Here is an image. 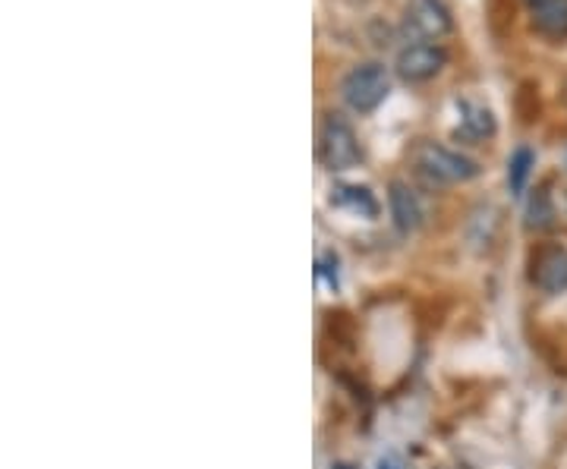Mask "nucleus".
Segmentation results:
<instances>
[{
  "label": "nucleus",
  "mask_w": 567,
  "mask_h": 469,
  "mask_svg": "<svg viewBox=\"0 0 567 469\" xmlns=\"http://www.w3.org/2000/svg\"><path fill=\"white\" fill-rule=\"evenodd\" d=\"M533 29L546 39H567V0H533Z\"/></svg>",
  "instance_id": "8"
},
{
  "label": "nucleus",
  "mask_w": 567,
  "mask_h": 469,
  "mask_svg": "<svg viewBox=\"0 0 567 469\" xmlns=\"http://www.w3.org/2000/svg\"><path fill=\"white\" fill-rule=\"evenodd\" d=\"M445 66H447V51L442 48V44H435V41H416V44H406L404 51L398 54V61H394L398 76H401L404 82H413V85L435 80Z\"/></svg>",
  "instance_id": "5"
},
{
  "label": "nucleus",
  "mask_w": 567,
  "mask_h": 469,
  "mask_svg": "<svg viewBox=\"0 0 567 469\" xmlns=\"http://www.w3.org/2000/svg\"><path fill=\"white\" fill-rule=\"evenodd\" d=\"M533 167H536V155H533V148L520 145V148L511 155V161H507V186H511V192H514V196H520V192H524V186H527Z\"/></svg>",
  "instance_id": "12"
},
{
  "label": "nucleus",
  "mask_w": 567,
  "mask_h": 469,
  "mask_svg": "<svg viewBox=\"0 0 567 469\" xmlns=\"http://www.w3.org/2000/svg\"><path fill=\"white\" fill-rule=\"evenodd\" d=\"M457 111H461V126H457V136L464 139H492L498 123H495V114L488 111L486 104L476 102H457Z\"/></svg>",
  "instance_id": "9"
},
{
  "label": "nucleus",
  "mask_w": 567,
  "mask_h": 469,
  "mask_svg": "<svg viewBox=\"0 0 567 469\" xmlns=\"http://www.w3.org/2000/svg\"><path fill=\"white\" fill-rule=\"evenodd\" d=\"M391 92V76L382 63H360L341 80V98L353 114H372L379 104H385Z\"/></svg>",
  "instance_id": "2"
},
{
  "label": "nucleus",
  "mask_w": 567,
  "mask_h": 469,
  "mask_svg": "<svg viewBox=\"0 0 567 469\" xmlns=\"http://www.w3.org/2000/svg\"><path fill=\"white\" fill-rule=\"evenodd\" d=\"M319 158L334 174L357 167L360 158H363V148H360L357 133H353V126L341 114H324L322 133H319Z\"/></svg>",
  "instance_id": "3"
},
{
  "label": "nucleus",
  "mask_w": 567,
  "mask_h": 469,
  "mask_svg": "<svg viewBox=\"0 0 567 469\" xmlns=\"http://www.w3.org/2000/svg\"><path fill=\"white\" fill-rule=\"evenodd\" d=\"M388 211H391L394 227H398L404 237L416 233L420 225H423V202H420V196L413 192V186L404 184V180H391V186H388Z\"/></svg>",
  "instance_id": "7"
},
{
  "label": "nucleus",
  "mask_w": 567,
  "mask_h": 469,
  "mask_svg": "<svg viewBox=\"0 0 567 469\" xmlns=\"http://www.w3.org/2000/svg\"><path fill=\"white\" fill-rule=\"evenodd\" d=\"M331 469H360L357 463H347V460H338V463H331Z\"/></svg>",
  "instance_id": "13"
},
{
  "label": "nucleus",
  "mask_w": 567,
  "mask_h": 469,
  "mask_svg": "<svg viewBox=\"0 0 567 469\" xmlns=\"http://www.w3.org/2000/svg\"><path fill=\"white\" fill-rule=\"evenodd\" d=\"M404 29L420 41L447 39L454 32V13L447 0H406Z\"/></svg>",
  "instance_id": "4"
},
{
  "label": "nucleus",
  "mask_w": 567,
  "mask_h": 469,
  "mask_svg": "<svg viewBox=\"0 0 567 469\" xmlns=\"http://www.w3.org/2000/svg\"><path fill=\"white\" fill-rule=\"evenodd\" d=\"M379 469H391V467H385V463H382V467H379Z\"/></svg>",
  "instance_id": "14"
},
{
  "label": "nucleus",
  "mask_w": 567,
  "mask_h": 469,
  "mask_svg": "<svg viewBox=\"0 0 567 469\" xmlns=\"http://www.w3.org/2000/svg\"><path fill=\"white\" fill-rule=\"evenodd\" d=\"M555 225V202L548 186H536L527 202V227L529 230H548Z\"/></svg>",
  "instance_id": "11"
},
{
  "label": "nucleus",
  "mask_w": 567,
  "mask_h": 469,
  "mask_svg": "<svg viewBox=\"0 0 567 469\" xmlns=\"http://www.w3.org/2000/svg\"><path fill=\"white\" fill-rule=\"evenodd\" d=\"M410 161L416 164V170L429 177L432 184H466L480 174V164L470 155L457 152V148H447L442 143H432V139H420L413 145Z\"/></svg>",
  "instance_id": "1"
},
{
  "label": "nucleus",
  "mask_w": 567,
  "mask_h": 469,
  "mask_svg": "<svg viewBox=\"0 0 567 469\" xmlns=\"http://www.w3.org/2000/svg\"><path fill=\"white\" fill-rule=\"evenodd\" d=\"M529 281L546 296L567 290V249L565 246H539L529 262Z\"/></svg>",
  "instance_id": "6"
},
{
  "label": "nucleus",
  "mask_w": 567,
  "mask_h": 469,
  "mask_svg": "<svg viewBox=\"0 0 567 469\" xmlns=\"http://www.w3.org/2000/svg\"><path fill=\"white\" fill-rule=\"evenodd\" d=\"M331 205H338V208H350V211L365 215V218H375V215H379V202H375V196H372L365 186L341 184L338 189H334V196H331Z\"/></svg>",
  "instance_id": "10"
}]
</instances>
